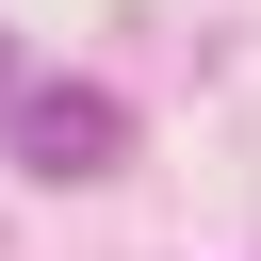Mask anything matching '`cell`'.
I'll return each instance as SVG.
<instances>
[{
    "mask_svg": "<svg viewBox=\"0 0 261 261\" xmlns=\"http://www.w3.org/2000/svg\"><path fill=\"white\" fill-rule=\"evenodd\" d=\"M114 147H130V130H114L98 82H33V98H16V163H33V179H98Z\"/></svg>",
    "mask_w": 261,
    "mask_h": 261,
    "instance_id": "6da1fadb",
    "label": "cell"
}]
</instances>
